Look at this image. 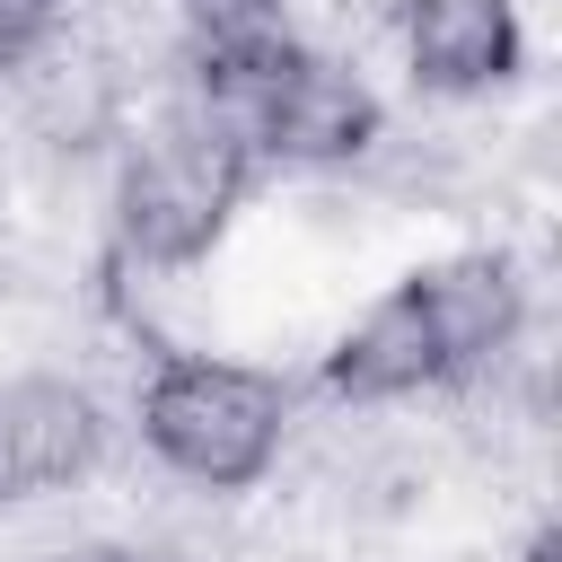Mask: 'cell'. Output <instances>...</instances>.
Listing matches in <instances>:
<instances>
[{"label":"cell","mask_w":562,"mask_h":562,"mask_svg":"<svg viewBox=\"0 0 562 562\" xmlns=\"http://www.w3.org/2000/svg\"><path fill=\"white\" fill-rule=\"evenodd\" d=\"M395 35L422 97H492L527 70L518 0H395Z\"/></svg>","instance_id":"obj_7"},{"label":"cell","mask_w":562,"mask_h":562,"mask_svg":"<svg viewBox=\"0 0 562 562\" xmlns=\"http://www.w3.org/2000/svg\"><path fill=\"white\" fill-rule=\"evenodd\" d=\"M237 140L255 149V167H360L378 140H386V105L378 88L334 61V53H299L272 88H255L237 114Z\"/></svg>","instance_id":"obj_3"},{"label":"cell","mask_w":562,"mask_h":562,"mask_svg":"<svg viewBox=\"0 0 562 562\" xmlns=\"http://www.w3.org/2000/svg\"><path fill=\"white\" fill-rule=\"evenodd\" d=\"M290 386L228 351H158L140 386V448L193 492H246L281 465Z\"/></svg>","instance_id":"obj_2"},{"label":"cell","mask_w":562,"mask_h":562,"mask_svg":"<svg viewBox=\"0 0 562 562\" xmlns=\"http://www.w3.org/2000/svg\"><path fill=\"white\" fill-rule=\"evenodd\" d=\"M316 378H325V395H342V404H404V395H422V386H448L439 342H430V325H422V299H413L404 281L378 290V299L325 342Z\"/></svg>","instance_id":"obj_8"},{"label":"cell","mask_w":562,"mask_h":562,"mask_svg":"<svg viewBox=\"0 0 562 562\" xmlns=\"http://www.w3.org/2000/svg\"><path fill=\"white\" fill-rule=\"evenodd\" d=\"M404 290L422 299V325H430V342H439L448 386H457V378H483V369L509 360L518 334H527V281H518V263L492 255V246L439 255V263L404 272Z\"/></svg>","instance_id":"obj_5"},{"label":"cell","mask_w":562,"mask_h":562,"mask_svg":"<svg viewBox=\"0 0 562 562\" xmlns=\"http://www.w3.org/2000/svg\"><path fill=\"white\" fill-rule=\"evenodd\" d=\"M518 562H562V536H553V527H536V536H527V553H518Z\"/></svg>","instance_id":"obj_11"},{"label":"cell","mask_w":562,"mask_h":562,"mask_svg":"<svg viewBox=\"0 0 562 562\" xmlns=\"http://www.w3.org/2000/svg\"><path fill=\"white\" fill-rule=\"evenodd\" d=\"M246 184H255V149L237 140V123H220L202 97H176L167 114H149L132 132V149L114 167V246H123V263H140L158 281L193 272L228 237Z\"/></svg>","instance_id":"obj_1"},{"label":"cell","mask_w":562,"mask_h":562,"mask_svg":"<svg viewBox=\"0 0 562 562\" xmlns=\"http://www.w3.org/2000/svg\"><path fill=\"white\" fill-rule=\"evenodd\" d=\"M176 53H184V97H202L220 123L272 88L307 44H299V9L290 0H176Z\"/></svg>","instance_id":"obj_6"},{"label":"cell","mask_w":562,"mask_h":562,"mask_svg":"<svg viewBox=\"0 0 562 562\" xmlns=\"http://www.w3.org/2000/svg\"><path fill=\"white\" fill-rule=\"evenodd\" d=\"M44 562H149V553H123V544H61V553H44Z\"/></svg>","instance_id":"obj_10"},{"label":"cell","mask_w":562,"mask_h":562,"mask_svg":"<svg viewBox=\"0 0 562 562\" xmlns=\"http://www.w3.org/2000/svg\"><path fill=\"white\" fill-rule=\"evenodd\" d=\"M70 35V0H0V70L26 79L44 53H61Z\"/></svg>","instance_id":"obj_9"},{"label":"cell","mask_w":562,"mask_h":562,"mask_svg":"<svg viewBox=\"0 0 562 562\" xmlns=\"http://www.w3.org/2000/svg\"><path fill=\"white\" fill-rule=\"evenodd\" d=\"M97 457H105V413L79 378L35 369V378L0 386V509L88 483Z\"/></svg>","instance_id":"obj_4"}]
</instances>
